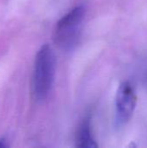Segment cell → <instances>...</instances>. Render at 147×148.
Returning <instances> with one entry per match:
<instances>
[{
    "label": "cell",
    "mask_w": 147,
    "mask_h": 148,
    "mask_svg": "<svg viewBox=\"0 0 147 148\" xmlns=\"http://www.w3.org/2000/svg\"><path fill=\"white\" fill-rule=\"evenodd\" d=\"M56 60L52 48L42 45L38 50L32 76V93L37 101H44L49 95L55 76Z\"/></svg>",
    "instance_id": "6da1fadb"
},
{
    "label": "cell",
    "mask_w": 147,
    "mask_h": 148,
    "mask_svg": "<svg viewBox=\"0 0 147 148\" xmlns=\"http://www.w3.org/2000/svg\"><path fill=\"white\" fill-rule=\"evenodd\" d=\"M86 10L84 5H78L57 22L54 33V41L59 48L64 50H71L76 46L80 39Z\"/></svg>",
    "instance_id": "7a4b0ae2"
},
{
    "label": "cell",
    "mask_w": 147,
    "mask_h": 148,
    "mask_svg": "<svg viewBox=\"0 0 147 148\" xmlns=\"http://www.w3.org/2000/svg\"><path fill=\"white\" fill-rule=\"evenodd\" d=\"M137 96L132 84L128 82H122L117 90L115 99L116 122L122 126L129 121L136 108Z\"/></svg>",
    "instance_id": "3957f363"
},
{
    "label": "cell",
    "mask_w": 147,
    "mask_h": 148,
    "mask_svg": "<svg viewBox=\"0 0 147 148\" xmlns=\"http://www.w3.org/2000/svg\"><path fill=\"white\" fill-rule=\"evenodd\" d=\"M76 147L85 148L98 147V144L96 143L91 131V125H90L89 119H85L80 127L77 134Z\"/></svg>",
    "instance_id": "277c9868"
},
{
    "label": "cell",
    "mask_w": 147,
    "mask_h": 148,
    "mask_svg": "<svg viewBox=\"0 0 147 148\" xmlns=\"http://www.w3.org/2000/svg\"><path fill=\"white\" fill-rule=\"evenodd\" d=\"M8 147H9V145H8V141H7L6 138L0 139V148Z\"/></svg>",
    "instance_id": "5b68a950"
}]
</instances>
